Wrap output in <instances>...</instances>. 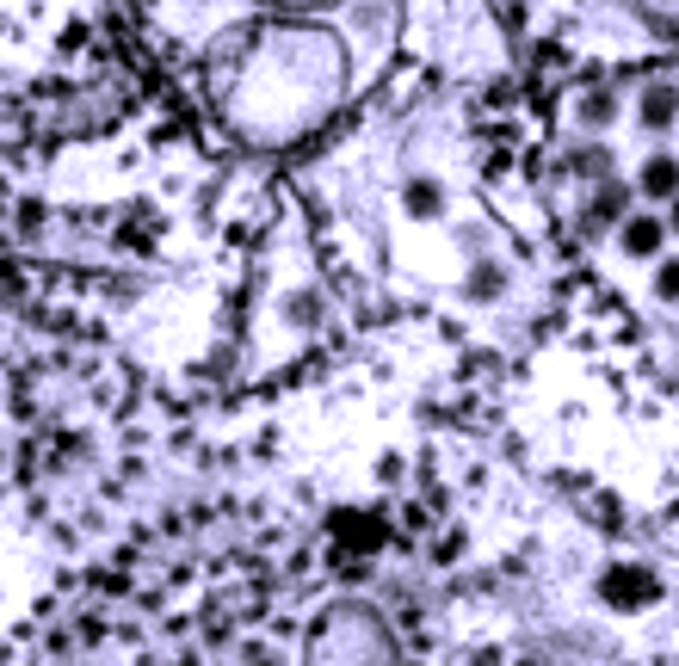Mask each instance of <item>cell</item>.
<instances>
[{
	"label": "cell",
	"mask_w": 679,
	"mask_h": 666,
	"mask_svg": "<svg viewBox=\"0 0 679 666\" xmlns=\"http://www.w3.org/2000/svg\"><path fill=\"white\" fill-rule=\"evenodd\" d=\"M605 586H612V599H618V605H630V599H642L636 586H649V580H642V574H612Z\"/></svg>",
	"instance_id": "4"
},
{
	"label": "cell",
	"mask_w": 679,
	"mask_h": 666,
	"mask_svg": "<svg viewBox=\"0 0 679 666\" xmlns=\"http://www.w3.org/2000/svg\"><path fill=\"white\" fill-rule=\"evenodd\" d=\"M661 241H667V222H655V216H630L624 222V253L649 259V253H661Z\"/></svg>",
	"instance_id": "1"
},
{
	"label": "cell",
	"mask_w": 679,
	"mask_h": 666,
	"mask_svg": "<svg viewBox=\"0 0 679 666\" xmlns=\"http://www.w3.org/2000/svg\"><path fill=\"white\" fill-rule=\"evenodd\" d=\"M667 229H673V235H679V198H673V216H667Z\"/></svg>",
	"instance_id": "7"
},
{
	"label": "cell",
	"mask_w": 679,
	"mask_h": 666,
	"mask_svg": "<svg viewBox=\"0 0 679 666\" xmlns=\"http://www.w3.org/2000/svg\"><path fill=\"white\" fill-rule=\"evenodd\" d=\"M655 290L667 296V303H679V259H667V266H661V278H655Z\"/></svg>",
	"instance_id": "5"
},
{
	"label": "cell",
	"mask_w": 679,
	"mask_h": 666,
	"mask_svg": "<svg viewBox=\"0 0 679 666\" xmlns=\"http://www.w3.org/2000/svg\"><path fill=\"white\" fill-rule=\"evenodd\" d=\"M408 210H414V216L439 210V192H433V185H414V192H408Z\"/></svg>",
	"instance_id": "6"
},
{
	"label": "cell",
	"mask_w": 679,
	"mask_h": 666,
	"mask_svg": "<svg viewBox=\"0 0 679 666\" xmlns=\"http://www.w3.org/2000/svg\"><path fill=\"white\" fill-rule=\"evenodd\" d=\"M642 192H649V198H673L679 192V161L673 155H655L649 167H642Z\"/></svg>",
	"instance_id": "2"
},
{
	"label": "cell",
	"mask_w": 679,
	"mask_h": 666,
	"mask_svg": "<svg viewBox=\"0 0 679 666\" xmlns=\"http://www.w3.org/2000/svg\"><path fill=\"white\" fill-rule=\"evenodd\" d=\"M642 118H649V124H667V118H673V93H667V87H655V93H649V105H642Z\"/></svg>",
	"instance_id": "3"
}]
</instances>
